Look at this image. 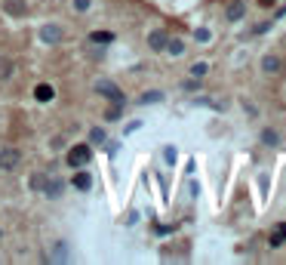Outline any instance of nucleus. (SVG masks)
<instances>
[{
  "instance_id": "5701e85b",
  "label": "nucleus",
  "mask_w": 286,
  "mask_h": 265,
  "mask_svg": "<svg viewBox=\"0 0 286 265\" xmlns=\"http://www.w3.org/2000/svg\"><path fill=\"white\" fill-rule=\"evenodd\" d=\"M207 71H210V65H207V62H197V65H191V78H203Z\"/></svg>"
},
{
  "instance_id": "0eeeda50",
  "label": "nucleus",
  "mask_w": 286,
  "mask_h": 265,
  "mask_svg": "<svg viewBox=\"0 0 286 265\" xmlns=\"http://www.w3.org/2000/svg\"><path fill=\"white\" fill-rule=\"evenodd\" d=\"M4 13L13 19H22L28 13V0H4Z\"/></svg>"
},
{
  "instance_id": "cd10ccee",
  "label": "nucleus",
  "mask_w": 286,
  "mask_h": 265,
  "mask_svg": "<svg viewBox=\"0 0 286 265\" xmlns=\"http://www.w3.org/2000/svg\"><path fill=\"white\" fill-rule=\"evenodd\" d=\"M243 111H247L250 118H256V115H259V108H256V105H250V102H243Z\"/></svg>"
},
{
  "instance_id": "20e7f679",
  "label": "nucleus",
  "mask_w": 286,
  "mask_h": 265,
  "mask_svg": "<svg viewBox=\"0 0 286 265\" xmlns=\"http://www.w3.org/2000/svg\"><path fill=\"white\" fill-rule=\"evenodd\" d=\"M65 179H59V176H47V182H44V195L47 198H53V201H59L62 195H65Z\"/></svg>"
},
{
  "instance_id": "bb28decb",
  "label": "nucleus",
  "mask_w": 286,
  "mask_h": 265,
  "mask_svg": "<svg viewBox=\"0 0 286 265\" xmlns=\"http://www.w3.org/2000/svg\"><path fill=\"white\" fill-rule=\"evenodd\" d=\"M268 31H271V22H259V25H253L250 34H268Z\"/></svg>"
},
{
  "instance_id": "ddd939ff",
  "label": "nucleus",
  "mask_w": 286,
  "mask_h": 265,
  "mask_svg": "<svg viewBox=\"0 0 286 265\" xmlns=\"http://www.w3.org/2000/svg\"><path fill=\"white\" fill-rule=\"evenodd\" d=\"M71 185L77 188V192H90V188H93V176H90V173H77V176L71 179Z\"/></svg>"
},
{
  "instance_id": "c756f323",
  "label": "nucleus",
  "mask_w": 286,
  "mask_h": 265,
  "mask_svg": "<svg viewBox=\"0 0 286 265\" xmlns=\"http://www.w3.org/2000/svg\"><path fill=\"white\" fill-rule=\"evenodd\" d=\"M259 4H262V7H274V4H277V0H259Z\"/></svg>"
},
{
  "instance_id": "39448f33",
  "label": "nucleus",
  "mask_w": 286,
  "mask_h": 265,
  "mask_svg": "<svg viewBox=\"0 0 286 265\" xmlns=\"http://www.w3.org/2000/svg\"><path fill=\"white\" fill-rule=\"evenodd\" d=\"M40 41H44V44H50V47L62 44V41H65V31H62V25H44V28H40Z\"/></svg>"
},
{
  "instance_id": "9d476101",
  "label": "nucleus",
  "mask_w": 286,
  "mask_h": 265,
  "mask_svg": "<svg viewBox=\"0 0 286 265\" xmlns=\"http://www.w3.org/2000/svg\"><path fill=\"white\" fill-rule=\"evenodd\" d=\"M268 244H271V247H283V244H286V222L274 225V232L268 235Z\"/></svg>"
},
{
  "instance_id": "c85d7f7f",
  "label": "nucleus",
  "mask_w": 286,
  "mask_h": 265,
  "mask_svg": "<svg viewBox=\"0 0 286 265\" xmlns=\"http://www.w3.org/2000/svg\"><path fill=\"white\" fill-rule=\"evenodd\" d=\"M283 16H286V4H283V7H280L277 13H274V19H283Z\"/></svg>"
},
{
  "instance_id": "4be33fe9",
  "label": "nucleus",
  "mask_w": 286,
  "mask_h": 265,
  "mask_svg": "<svg viewBox=\"0 0 286 265\" xmlns=\"http://www.w3.org/2000/svg\"><path fill=\"white\" fill-rule=\"evenodd\" d=\"M44 182H47L44 173H34V176H31V188H34V192H44Z\"/></svg>"
},
{
  "instance_id": "412c9836",
  "label": "nucleus",
  "mask_w": 286,
  "mask_h": 265,
  "mask_svg": "<svg viewBox=\"0 0 286 265\" xmlns=\"http://www.w3.org/2000/svg\"><path fill=\"white\" fill-rule=\"evenodd\" d=\"M176 158H179V151H176L173 145L163 148V164H170V167H173V164H176Z\"/></svg>"
},
{
  "instance_id": "a878e982",
  "label": "nucleus",
  "mask_w": 286,
  "mask_h": 265,
  "mask_svg": "<svg viewBox=\"0 0 286 265\" xmlns=\"http://www.w3.org/2000/svg\"><path fill=\"white\" fill-rule=\"evenodd\" d=\"M65 256H68V253H65V244H56V250H53V262H68Z\"/></svg>"
},
{
  "instance_id": "f3484780",
  "label": "nucleus",
  "mask_w": 286,
  "mask_h": 265,
  "mask_svg": "<svg viewBox=\"0 0 286 265\" xmlns=\"http://www.w3.org/2000/svg\"><path fill=\"white\" fill-rule=\"evenodd\" d=\"M105 139H108V133H105L102 127H93V130H90V142H93V145H105Z\"/></svg>"
},
{
  "instance_id": "a211bd4d",
  "label": "nucleus",
  "mask_w": 286,
  "mask_h": 265,
  "mask_svg": "<svg viewBox=\"0 0 286 265\" xmlns=\"http://www.w3.org/2000/svg\"><path fill=\"white\" fill-rule=\"evenodd\" d=\"M154 102H163V93H142L139 96V105H154Z\"/></svg>"
},
{
  "instance_id": "dca6fc26",
  "label": "nucleus",
  "mask_w": 286,
  "mask_h": 265,
  "mask_svg": "<svg viewBox=\"0 0 286 265\" xmlns=\"http://www.w3.org/2000/svg\"><path fill=\"white\" fill-rule=\"evenodd\" d=\"M262 145L277 148V145H280V133H277V130H271V127H268V130H262Z\"/></svg>"
},
{
  "instance_id": "1a4fd4ad",
  "label": "nucleus",
  "mask_w": 286,
  "mask_h": 265,
  "mask_svg": "<svg viewBox=\"0 0 286 265\" xmlns=\"http://www.w3.org/2000/svg\"><path fill=\"white\" fill-rule=\"evenodd\" d=\"M280 71H283V59L268 53V56L262 59V74H280Z\"/></svg>"
},
{
  "instance_id": "423d86ee",
  "label": "nucleus",
  "mask_w": 286,
  "mask_h": 265,
  "mask_svg": "<svg viewBox=\"0 0 286 265\" xmlns=\"http://www.w3.org/2000/svg\"><path fill=\"white\" fill-rule=\"evenodd\" d=\"M243 16H247V4H243V0H231V4L225 7V19L228 22H243Z\"/></svg>"
},
{
  "instance_id": "7ed1b4c3",
  "label": "nucleus",
  "mask_w": 286,
  "mask_h": 265,
  "mask_svg": "<svg viewBox=\"0 0 286 265\" xmlns=\"http://www.w3.org/2000/svg\"><path fill=\"white\" fill-rule=\"evenodd\" d=\"M19 164H22L19 148H0V173H13Z\"/></svg>"
},
{
  "instance_id": "b1692460",
  "label": "nucleus",
  "mask_w": 286,
  "mask_h": 265,
  "mask_svg": "<svg viewBox=\"0 0 286 265\" xmlns=\"http://www.w3.org/2000/svg\"><path fill=\"white\" fill-rule=\"evenodd\" d=\"M71 7H74V13H87L93 7V0H71Z\"/></svg>"
},
{
  "instance_id": "f03ea898",
  "label": "nucleus",
  "mask_w": 286,
  "mask_h": 265,
  "mask_svg": "<svg viewBox=\"0 0 286 265\" xmlns=\"http://www.w3.org/2000/svg\"><path fill=\"white\" fill-rule=\"evenodd\" d=\"M96 93H99V96H105V99H108V102H114V105H127L124 90H120L117 84H111V81H96Z\"/></svg>"
},
{
  "instance_id": "6ab92c4d",
  "label": "nucleus",
  "mask_w": 286,
  "mask_h": 265,
  "mask_svg": "<svg viewBox=\"0 0 286 265\" xmlns=\"http://www.w3.org/2000/svg\"><path fill=\"white\" fill-rule=\"evenodd\" d=\"M120 115H124V105H114L111 102V108L105 111V121H120Z\"/></svg>"
},
{
  "instance_id": "aec40b11",
  "label": "nucleus",
  "mask_w": 286,
  "mask_h": 265,
  "mask_svg": "<svg viewBox=\"0 0 286 265\" xmlns=\"http://www.w3.org/2000/svg\"><path fill=\"white\" fill-rule=\"evenodd\" d=\"M194 41H197V44H210V41H213L210 28H197V31H194Z\"/></svg>"
},
{
  "instance_id": "f257e3e1",
  "label": "nucleus",
  "mask_w": 286,
  "mask_h": 265,
  "mask_svg": "<svg viewBox=\"0 0 286 265\" xmlns=\"http://www.w3.org/2000/svg\"><path fill=\"white\" fill-rule=\"evenodd\" d=\"M90 161H93V148H90V145H71L68 155H65V164H68L71 170H84Z\"/></svg>"
},
{
  "instance_id": "393cba45",
  "label": "nucleus",
  "mask_w": 286,
  "mask_h": 265,
  "mask_svg": "<svg viewBox=\"0 0 286 265\" xmlns=\"http://www.w3.org/2000/svg\"><path fill=\"white\" fill-rule=\"evenodd\" d=\"M182 90H185V93H197V90H200V78H191V81H185V84H182Z\"/></svg>"
},
{
  "instance_id": "6e6552de",
  "label": "nucleus",
  "mask_w": 286,
  "mask_h": 265,
  "mask_svg": "<svg viewBox=\"0 0 286 265\" xmlns=\"http://www.w3.org/2000/svg\"><path fill=\"white\" fill-rule=\"evenodd\" d=\"M167 41H170V34H167V31H160V28L148 34V47H151L154 53H163V50H167Z\"/></svg>"
},
{
  "instance_id": "2eb2a0df",
  "label": "nucleus",
  "mask_w": 286,
  "mask_h": 265,
  "mask_svg": "<svg viewBox=\"0 0 286 265\" xmlns=\"http://www.w3.org/2000/svg\"><path fill=\"white\" fill-rule=\"evenodd\" d=\"M13 71H16V62L7 59V56H0V81H10V78H13Z\"/></svg>"
},
{
  "instance_id": "9b49d317",
  "label": "nucleus",
  "mask_w": 286,
  "mask_h": 265,
  "mask_svg": "<svg viewBox=\"0 0 286 265\" xmlns=\"http://www.w3.org/2000/svg\"><path fill=\"white\" fill-rule=\"evenodd\" d=\"M90 44H93V47H108V44H114V31H93V34H90Z\"/></svg>"
},
{
  "instance_id": "4468645a",
  "label": "nucleus",
  "mask_w": 286,
  "mask_h": 265,
  "mask_svg": "<svg viewBox=\"0 0 286 265\" xmlns=\"http://www.w3.org/2000/svg\"><path fill=\"white\" fill-rule=\"evenodd\" d=\"M163 53H170V56H185V41H179V37H170V41H167V50H163Z\"/></svg>"
},
{
  "instance_id": "f8f14e48",
  "label": "nucleus",
  "mask_w": 286,
  "mask_h": 265,
  "mask_svg": "<svg viewBox=\"0 0 286 265\" xmlns=\"http://www.w3.org/2000/svg\"><path fill=\"white\" fill-rule=\"evenodd\" d=\"M34 99H37V102H53V99H56V90H53L50 84H37Z\"/></svg>"
}]
</instances>
